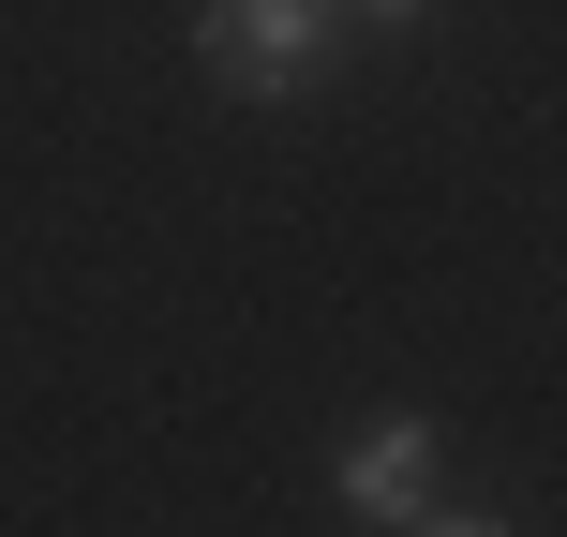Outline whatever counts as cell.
<instances>
[{"label":"cell","mask_w":567,"mask_h":537,"mask_svg":"<svg viewBox=\"0 0 567 537\" xmlns=\"http://www.w3.org/2000/svg\"><path fill=\"white\" fill-rule=\"evenodd\" d=\"M329 30H343L329 0H209V16H195V60L225 90H255V105H284V90L329 60Z\"/></svg>","instance_id":"cell-1"},{"label":"cell","mask_w":567,"mask_h":537,"mask_svg":"<svg viewBox=\"0 0 567 537\" xmlns=\"http://www.w3.org/2000/svg\"><path fill=\"white\" fill-rule=\"evenodd\" d=\"M433 448H449V433H433L419 403H389V419H359V433H343L329 493H343L359 523H419V508H433Z\"/></svg>","instance_id":"cell-2"},{"label":"cell","mask_w":567,"mask_h":537,"mask_svg":"<svg viewBox=\"0 0 567 537\" xmlns=\"http://www.w3.org/2000/svg\"><path fill=\"white\" fill-rule=\"evenodd\" d=\"M329 16H359V30H419L433 0H329Z\"/></svg>","instance_id":"cell-3"},{"label":"cell","mask_w":567,"mask_h":537,"mask_svg":"<svg viewBox=\"0 0 567 537\" xmlns=\"http://www.w3.org/2000/svg\"><path fill=\"white\" fill-rule=\"evenodd\" d=\"M419 537H508V523H493V508L478 523H463V508H419Z\"/></svg>","instance_id":"cell-4"}]
</instances>
